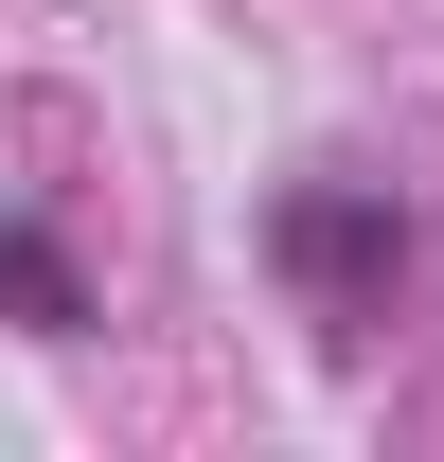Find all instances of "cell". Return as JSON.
I'll return each instance as SVG.
<instances>
[{"instance_id":"2","label":"cell","mask_w":444,"mask_h":462,"mask_svg":"<svg viewBox=\"0 0 444 462\" xmlns=\"http://www.w3.org/2000/svg\"><path fill=\"white\" fill-rule=\"evenodd\" d=\"M0 320H18V338H89V320H107L54 214H0Z\"/></svg>"},{"instance_id":"1","label":"cell","mask_w":444,"mask_h":462,"mask_svg":"<svg viewBox=\"0 0 444 462\" xmlns=\"http://www.w3.org/2000/svg\"><path fill=\"white\" fill-rule=\"evenodd\" d=\"M267 267H284V302L356 356V338H391V302H409V267H427V231H409L391 178H284V196H267Z\"/></svg>"}]
</instances>
